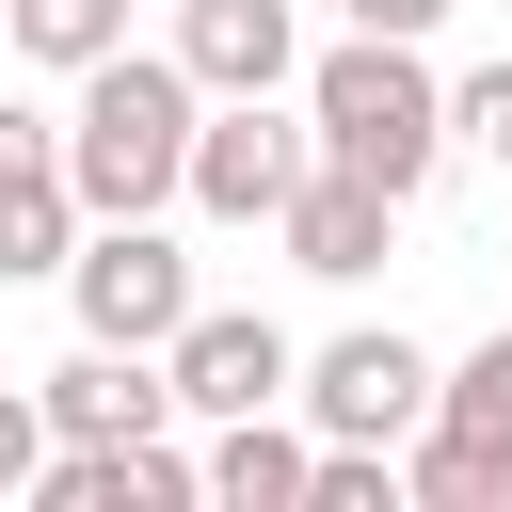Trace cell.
Instances as JSON below:
<instances>
[{"label": "cell", "mask_w": 512, "mask_h": 512, "mask_svg": "<svg viewBox=\"0 0 512 512\" xmlns=\"http://www.w3.org/2000/svg\"><path fill=\"white\" fill-rule=\"evenodd\" d=\"M304 160H320L304 96H208V112H192V176H176V208H208V224H272V208L304 192Z\"/></svg>", "instance_id": "cell-5"}, {"label": "cell", "mask_w": 512, "mask_h": 512, "mask_svg": "<svg viewBox=\"0 0 512 512\" xmlns=\"http://www.w3.org/2000/svg\"><path fill=\"white\" fill-rule=\"evenodd\" d=\"M160 48L192 64V96H288L304 80V16L288 0H176Z\"/></svg>", "instance_id": "cell-9"}, {"label": "cell", "mask_w": 512, "mask_h": 512, "mask_svg": "<svg viewBox=\"0 0 512 512\" xmlns=\"http://www.w3.org/2000/svg\"><path fill=\"white\" fill-rule=\"evenodd\" d=\"M432 368H448V352H416L400 320H352V336H320V352H304L288 416H304L320 448H400V432L432 416Z\"/></svg>", "instance_id": "cell-4"}, {"label": "cell", "mask_w": 512, "mask_h": 512, "mask_svg": "<svg viewBox=\"0 0 512 512\" xmlns=\"http://www.w3.org/2000/svg\"><path fill=\"white\" fill-rule=\"evenodd\" d=\"M48 448H128V432H176V384H160V352H112V336H80L48 384Z\"/></svg>", "instance_id": "cell-8"}, {"label": "cell", "mask_w": 512, "mask_h": 512, "mask_svg": "<svg viewBox=\"0 0 512 512\" xmlns=\"http://www.w3.org/2000/svg\"><path fill=\"white\" fill-rule=\"evenodd\" d=\"M496 496H512V432H464V416L400 432V512H496Z\"/></svg>", "instance_id": "cell-11"}, {"label": "cell", "mask_w": 512, "mask_h": 512, "mask_svg": "<svg viewBox=\"0 0 512 512\" xmlns=\"http://www.w3.org/2000/svg\"><path fill=\"white\" fill-rule=\"evenodd\" d=\"M0 32H16V64L80 80L96 48H128V0H0Z\"/></svg>", "instance_id": "cell-12"}, {"label": "cell", "mask_w": 512, "mask_h": 512, "mask_svg": "<svg viewBox=\"0 0 512 512\" xmlns=\"http://www.w3.org/2000/svg\"><path fill=\"white\" fill-rule=\"evenodd\" d=\"M192 64L176 48H96L80 64V96H64V192H80V224H128V208H176V176H192Z\"/></svg>", "instance_id": "cell-1"}, {"label": "cell", "mask_w": 512, "mask_h": 512, "mask_svg": "<svg viewBox=\"0 0 512 512\" xmlns=\"http://www.w3.org/2000/svg\"><path fill=\"white\" fill-rule=\"evenodd\" d=\"M304 464H320V432L272 400V416H224L208 432V512H304Z\"/></svg>", "instance_id": "cell-10"}, {"label": "cell", "mask_w": 512, "mask_h": 512, "mask_svg": "<svg viewBox=\"0 0 512 512\" xmlns=\"http://www.w3.org/2000/svg\"><path fill=\"white\" fill-rule=\"evenodd\" d=\"M336 16H352V32H416V48H432V32L464 16V0H336Z\"/></svg>", "instance_id": "cell-17"}, {"label": "cell", "mask_w": 512, "mask_h": 512, "mask_svg": "<svg viewBox=\"0 0 512 512\" xmlns=\"http://www.w3.org/2000/svg\"><path fill=\"white\" fill-rule=\"evenodd\" d=\"M272 240H288V272L368 288V272H384V240H400V192H384V176H352V160H304V192L272 208Z\"/></svg>", "instance_id": "cell-7"}, {"label": "cell", "mask_w": 512, "mask_h": 512, "mask_svg": "<svg viewBox=\"0 0 512 512\" xmlns=\"http://www.w3.org/2000/svg\"><path fill=\"white\" fill-rule=\"evenodd\" d=\"M32 480H48V400H32V384H0V512H16Z\"/></svg>", "instance_id": "cell-16"}, {"label": "cell", "mask_w": 512, "mask_h": 512, "mask_svg": "<svg viewBox=\"0 0 512 512\" xmlns=\"http://www.w3.org/2000/svg\"><path fill=\"white\" fill-rule=\"evenodd\" d=\"M64 304H80V336H112V352H160L208 288H192V240L160 224V208H128V224H80V256H64Z\"/></svg>", "instance_id": "cell-3"}, {"label": "cell", "mask_w": 512, "mask_h": 512, "mask_svg": "<svg viewBox=\"0 0 512 512\" xmlns=\"http://www.w3.org/2000/svg\"><path fill=\"white\" fill-rule=\"evenodd\" d=\"M432 416H464V432H512V320H496L480 352H448V368H432Z\"/></svg>", "instance_id": "cell-13"}, {"label": "cell", "mask_w": 512, "mask_h": 512, "mask_svg": "<svg viewBox=\"0 0 512 512\" xmlns=\"http://www.w3.org/2000/svg\"><path fill=\"white\" fill-rule=\"evenodd\" d=\"M448 144L512 176V64H464V80H448Z\"/></svg>", "instance_id": "cell-15"}, {"label": "cell", "mask_w": 512, "mask_h": 512, "mask_svg": "<svg viewBox=\"0 0 512 512\" xmlns=\"http://www.w3.org/2000/svg\"><path fill=\"white\" fill-rule=\"evenodd\" d=\"M304 128H320V160H352V176H384L400 208L432 192V160H448V80H432V48L416 32H336V48H304Z\"/></svg>", "instance_id": "cell-2"}, {"label": "cell", "mask_w": 512, "mask_h": 512, "mask_svg": "<svg viewBox=\"0 0 512 512\" xmlns=\"http://www.w3.org/2000/svg\"><path fill=\"white\" fill-rule=\"evenodd\" d=\"M304 512H400V448H320L304 464Z\"/></svg>", "instance_id": "cell-14"}, {"label": "cell", "mask_w": 512, "mask_h": 512, "mask_svg": "<svg viewBox=\"0 0 512 512\" xmlns=\"http://www.w3.org/2000/svg\"><path fill=\"white\" fill-rule=\"evenodd\" d=\"M160 384H176L192 432H224V416H272V400L304 384V336L256 320V304H192V320L160 336Z\"/></svg>", "instance_id": "cell-6"}]
</instances>
